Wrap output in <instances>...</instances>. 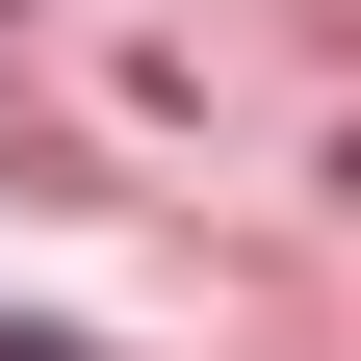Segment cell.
<instances>
[{"mask_svg":"<svg viewBox=\"0 0 361 361\" xmlns=\"http://www.w3.org/2000/svg\"><path fill=\"white\" fill-rule=\"evenodd\" d=\"M0 361H104V336H52V310H0Z\"/></svg>","mask_w":361,"mask_h":361,"instance_id":"1","label":"cell"}]
</instances>
